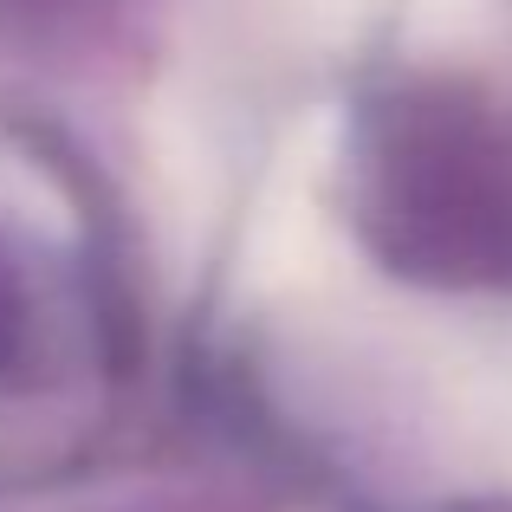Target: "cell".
<instances>
[{
    "label": "cell",
    "mask_w": 512,
    "mask_h": 512,
    "mask_svg": "<svg viewBox=\"0 0 512 512\" xmlns=\"http://www.w3.org/2000/svg\"><path fill=\"white\" fill-rule=\"evenodd\" d=\"M279 7L292 13V26H299V33L338 39V33H350V26L363 20V7H370V0H279Z\"/></svg>",
    "instance_id": "1"
}]
</instances>
